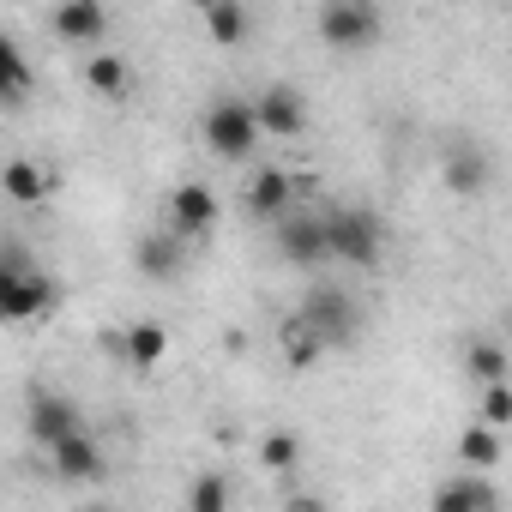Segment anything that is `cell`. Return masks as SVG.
I'll use <instances>...</instances> for the list:
<instances>
[{
	"label": "cell",
	"mask_w": 512,
	"mask_h": 512,
	"mask_svg": "<svg viewBox=\"0 0 512 512\" xmlns=\"http://www.w3.org/2000/svg\"><path fill=\"white\" fill-rule=\"evenodd\" d=\"M320 229H326V253H332V260H344V266L374 272L386 260V223H380V211L344 205V211H326Z\"/></svg>",
	"instance_id": "obj_1"
},
{
	"label": "cell",
	"mask_w": 512,
	"mask_h": 512,
	"mask_svg": "<svg viewBox=\"0 0 512 512\" xmlns=\"http://www.w3.org/2000/svg\"><path fill=\"white\" fill-rule=\"evenodd\" d=\"M205 31H211L217 49H235L247 37V7H241V0H211V7H205Z\"/></svg>",
	"instance_id": "obj_20"
},
{
	"label": "cell",
	"mask_w": 512,
	"mask_h": 512,
	"mask_svg": "<svg viewBox=\"0 0 512 512\" xmlns=\"http://www.w3.org/2000/svg\"><path fill=\"white\" fill-rule=\"evenodd\" d=\"M434 512H500V488L488 476H446L434 488Z\"/></svg>",
	"instance_id": "obj_11"
},
{
	"label": "cell",
	"mask_w": 512,
	"mask_h": 512,
	"mask_svg": "<svg viewBox=\"0 0 512 512\" xmlns=\"http://www.w3.org/2000/svg\"><path fill=\"white\" fill-rule=\"evenodd\" d=\"M49 464H55V476L61 482H97L103 476V446H97V434H67L55 452H49Z\"/></svg>",
	"instance_id": "obj_10"
},
{
	"label": "cell",
	"mask_w": 512,
	"mask_h": 512,
	"mask_svg": "<svg viewBox=\"0 0 512 512\" xmlns=\"http://www.w3.org/2000/svg\"><path fill=\"white\" fill-rule=\"evenodd\" d=\"M290 512H326V500H314V494H302V500H296Z\"/></svg>",
	"instance_id": "obj_28"
},
{
	"label": "cell",
	"mask_w": 512,
	"mask_h": 512,
	"mask_svg": "<svg viewBox=\"0 0 512 512\" xmlns=\"http://www.w3.org/2000/svg\"><path fill=\"white\" fill-rule=\"evenodd\" d=\"M446 181H452V193H464V199L488 193V151H482V145H458V151L446 157Z\"/></svg>",
	"instance_id": "obj_17"
},
{
	"label": "cell",
	"mask_w": 512,
	"mask_h": 512,
	"mask_svg": "<svg viewBox=\"0 0 512 512\" xmlns=\"http://www.w3.org/2000/svg\"><path fill=\"white\" fill-rule=\"evenodd\" d=\"M55 302H61V284H55L43 266H31V272L19 278V290H13V320H43Z\"/></svg>",
	"instance_id": "obj_15"
},
{
	"label": "cell",
	"mask_w": 512,
	"mask_h": 512,
	"mask_svg": "<svg viewBox=\"0 0 512 512\" xmlns=\"http://www.w3.org/2000/svg\"><path fill=\"white\" fill-rule=\"evenodd\" d=\"M205 145L223 157V163H241L253 157V145H260V127H253V109L241 97H217L205 109Z\"/></svg>",
	"instance_id": "obj_3"
},
{
	"label": "cell",
	"mask_w": 512,
	"mask_h": 512,
	"mask_svg": "<svg viewBox=\"0 0 512 512\" xmlns=\"http://www.w3.org/2000/svg\"><path fill=\"white\" fill-rule=\"evenodd\" d=\"M85 85H91L97 97L121 103V97L133 91V67H127L121 55H109V49H103V55H91V61H85Z\"/></svg>",
	"instance_id": "obj_18"
},
{
	"label": "cell",
	"mask_w": 512,
	"mask_h": 512,
	"mask_svg": "<svg viewBox=\"0 0 512 512\" xmlns=\"http://www.w3.org/2000/svg\"><path fill=\"white\" fill-rule=\"evenodd\" d=\"M464 368H470L482 386H506V350H500L494 338H476V344L464 350Z\"/></svg>",
	"instance_id": "obj_21"
},
{
	"label": "cell",
	"mask_w": 512,
	"mask_h": 512,
	"mask_svg": "<svg viewBox=\"0 0 512 512\" xmlns=\"http://www.w3.org/2000/svg\"><path fill=\"white\" fill-rule=\"evenodd\" d=\"M482 416H488L482 428H494V434H500V428L512 422V392H506V386H488V392H482Z\"/></svg>",
	"instance_id": "obj_27"
},
{
	"label": "cell",
	"mask_w": 512,
	"mask_h": 512,
	"mask_svg": "<svg viewBox=\"0 0 512 512\" xmlns=\"http://www.w3.org/2000/svg\"><path fill=\"white\" fill-rule=\"evenodd\" d=\"M247 109H253V127L272 133V139H296L308 127V103H302L296 85H266L260 103H247Z\"/></svg>",
	"instance_id": "obj_7"
},
{
	"label": "cell",
	"mask_w": 512,
	"mask_h": 512,
	"mask_svg": "<svg viewBox=\"0 0 512 512\" xmlns=\"http://www.w3.org/2000/svg\"><path fill=\"white\" fill-rule=\"evenodd\" d=\"M458 458H464L470 470H494V464H500V434H494V428H464Z\"/></svg>",
	"instance_id": "obj_22"
},
{
	"label": "cell",
	"mask_w": 512,
	"mask_h": 512,
	"mask_svg": "<svg viewBox=\"0 0 512 512\" xmlns=\"http://www.w3.org/2000/svg\"><path fill=\"white\" fill-rule=\"evenodd\" d=\"M49 25H55V37H61V43L91 49V43L109 31V13L97 7V0H61V7L49 13Z\"/></svg>",
	"instance_id": "obj_9"
},
{
	"label": "cell",
	"mask_w": 512,
	"mask_h": 512,
	"mask_svg": "<svg viewBox=\"0 0 512 512\" xmlns=\"http://www.w3.org/2000/svg\"><path fill=\"white\" fill-rule=\"evenodd\" d=\"M85 422H79V404L73 398H61V392H49V386H37L31 398H25V434H31V446H43V452H55L67 434H79Z\"/></svg>",
	"instance_id": "obj_5"
},
{
	"label": "cell",
	"mask_w": 512,
	"mask_h": 512,
	"mask_svg": "<svg viewBox=\"0 0 512 512\" xmlns=\"http://www.w3.org/2000/svg\"><path fill=\"white\" fill-rule=\"evenodd\" d=\"M260 458H266V470H296V458H302V440H296L290 428H278V434H266Z\"/></svg>",
	"instance_id": "obj_26"
},
{
	"label": "cell",
	"mask_w": 512,
	"mask_h": 512,
	"mask_svg": "<svg viewBox=\"0 0 512 512\" xmlns=\"http://www.w3.org/2000/svg\"><path fill=\"white\" fill-rule=\"evenodd\" d=\"M217 211H223L217 187H205V181H181V187L169 193V235H175V241H193V235H205V229L217 223Z\"/></svg>",
	"instance_id": "obj_6"
},
{
	"label": "cell",
	"mask_w": 512,
	"mask_h": 512,
	"mask_svg": "<svg viewBox=\"0 0 512 512\" xmlns=\"http://www.w3.org/2000/svg\"><path fill=\"white\" fill-rule=\"evenodd\" d=\"M31 85H37V73H31V61H25V49L0 31V109H13V103H25L31 97Z\"/></svg>",
	"instance_id": "obj_14"
},
{
	"label": "cell",
	"mask_w": 512,
	"mask_h": 512,
	"mask_svg": "<svg viewBox=\"0 0 512 512\" xmlns=\"http://www.w3.org/2000/svg\"><path fill=\"white\" fill-rule=\"evenodd\" d=\"M0 187H7L13 205H37V199H49V169H37L31 157H13L0 169Z\"/></svg>",
	"instance_id": "obj_19"
},
{
	"label": "cell",
	"mask_w": 512,
	"mask_h": 512,
	"mask_svg": "<svg viewBox=\"0 0 512 512\" xmlns=\"http://www.w3.org/2000/svg\"><path fill=\"white\" fill-rule=\"evenodd\" d=\"M290 199H296L290 193V169H253V181H247V211L253 217H278Z\"/></svg>",
	"instance_id": "obj_16"
},
{
	"label": "cell",
	"mask_w": 512,
	"mask_h": 512,
	"mask_svg": "<svg viewBox=\"0 0 512 512\" xmlns=\"http://www.w3.org/2000/svg\"><path fill=\"white\" fill-rule=\"evenodd\" d=\"M187 512H229V482L217 470H199L187 488Z\"/></svg>",
	"instance_id": "obj_23"
},
{
	"label": "cell",
	"mask_w": 512,
	"mask_h": 512,
	"mask_svg": "<svg viewBox=\"0 0 512 512\" xmlns=\"http://www.w3.org/2000/svg\"><path fill=\"white\" fill-rule=\"evenodd\" d=\"M296 320L320 338V350H350L356 332H362V308H356V296L338 290V284H314Z\"/></svg>",
	"instance_id": "obj_2"
},
{
	"label": "cell",
	"mask_w": 512,
	"mask_h": 512,
	"mask_svg": "<svg viewBox=\"0 0 512 512\" xmlns=\"http://www.w3.org/2000/svg\"><path fill=\"white\" fill-rule=\"evenodd\" d=\"M133 266H139L145 278H175V272L187 266V241H175L169 229H151V235L133 241Z\"/></svg>",
	"instance_id": "obj_12"
},
{
	"label": "cell",
	"mask_w": 512,
	"mask_h": 512,
	"mask_svg": "<svg viewBox=\"0 0 512 512\" xmlns=\"http://www.w3.org/2000/svg\"><path fill=\"white\" fill-rule=\"evenodd\" d=\"M109 338H115V350H121L133 368H157V362L169 356V326H157V320H139V326L109 332Z\"/></svg>",
	"instance_id": "obj_13"
},
{
	"label": "cell",
	"mask_w": 512,
	"mask_h": 512,
	"mask_svg": "<svg viewBox=\"0 0 512 512\" xmlns=\"http://www.w3.org/2000/svg\"><path fill=\"white\" fill-rule=\"evenodd\" d=\"M31 272V260L19 247H7L0 253V326H13V290H19V278Z\"/></svg>",
	"instance_id": "obj_24"
},
{
	"label": "cell",
	"mask_w": 512,
	"mask_h": 512,
	"mask_svg": "<svg viewBox=\"0 0 512 512\" xmlns=\"http://www.w3.org/2000/svg\"><path fill=\"white\" fill-rule=\"evenodd\" d=\"M284 356H290L296 368H314V362H320L326 350H320V338H314V332H308L302 320H290V326H284Z\"/></svg>",
	"instance_id": "obj_25"
},
{
	"label": "cell",
	"mask_w": 512,
	"mask_h": 512,
	"mask_svg": "<svg viewBox=\"0 0 512 512\" xmlns=\"http://www.w3.org/2000/svg\"><path fill=\"white\" fill-rule=\"evenodd\" d=\"M278 253H284L290 266H326L332 253H326L320 211H314V217H284V223H278Z\"/></svg>",
	"instance_id": "obj_8"
},
{
	"label": "cell",
	"mask_w": 512,
	"mask_h": 512,
	"mask_svg": "<svg viewBox=\"0 0 512 512\" xmlns=\"http://www.w3.org/2000/svg\"><path fill=\"white\" fill-rule=\"evenodd\" d=\"M79 512H115V506H79Z\"/></svg>",
	"instance_id": "obj_29"
},
{
	"label": "cell",
	"mask_w": 512,
	"mask_h": 512,
	"mask_svg": "<svg viewBox=\"0 0 512 512\" xmlns=\"http://www.w3.org/2000/svg\"><path fill=\"white\" fill-rule=\"evenodd\" d=\"M380 31H386V19H380V7H368V0H332V7H320V37L332 49H350V55L374 49Z\"/></svg>",
	"instance_id": "obj_4"
}]
</instances>
